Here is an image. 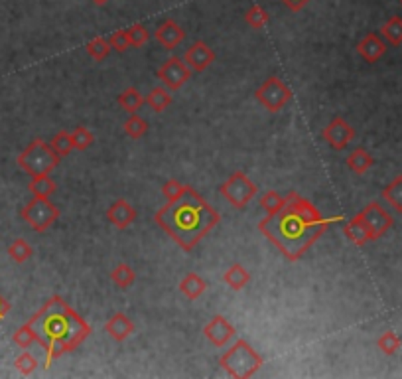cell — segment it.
I'll list each match as a JSON object with an SVG mask.
<instances>
[{"label":"cell","mask_w":402,"mask_h":379,"mask_svg":"<svg viewBox=\"0 0 402 379\" xmlns=\"http://www.w3.org/2000/svg\"><path fill=\"white\" fill-rule=\"evenodd\" d=\"M254 97L266 111L278 113L292 101V89L286 85L280 77L271 76L268 79H264L262 85L254 91Z\"/></svg>","instance_id":"8"},{"label":"cell","mask_w":402,"mask_h":379,"mask_svg":"<svg viewBox=\"0 0 402 379\" xmlns=\"http://www.w3.org/2000/svg\"><path fill=\"white\" fill-rule=\"evenodd\" d=\"M207 291V281L201 279L197 273L189 271L184 279L180 281V293L184 294L187 301H197L201 298V294Z\"/></svg>","instance_id":"20"},{"label":"cell","mask_w":402,"mask_h":379,"mask_svg":"<svg viewBox=\"0 0 402 379\" xmlns=\"http://www.w3.org/2000/svg\"><path fill=\"white\" fill-rule=\"evenodd\" d=\"M268 20H271V14L264 11L261 4H252L249 11L245 12V22L254 30H262L268 24Z\"/></svg>","instance_id":"30"},{"label":"cell","mask_w":402,"mask_h":379,"mask_svg":"<svg viewBox=\"0 0 402 379\" xmlns=\"http://www.w3.org/2000/svg\"><path fill=\"white\" fill-rule=\"evenodd\" d=\"M401 6H402V0H401Z\"/></svg>","instance_id":"44"},{"label":"cell","mask_w":402,"mask_h":379,"mask_svg":"<svg viewBox=\"0 0 402 379\" xmlns=\"http://www.w3.org/2000/svg\"><path fill=\"white\" fill-rule=\"evenodd\" d=\"M103 330H105L115 342H124V340H129V338L134 334L136 326H134V322H132L129 316L122 315V312H117V315H113L109 320L105 322Z\"/></svg>","instance_id":"16"},{"label":"cell","mask_w":402,"mask_h":379,"mask_svg":"<svg viewBox=\"0 0 402 379\" xmlns=\"http://www.w3.org/2000/svg\"><path fill=\"white\" fill-rule=\"evenodd\" d=\"M109 43H110V48H113L115 52H119V54H124V52L131 48V42H129V34H127V30H117V32L110 34Z\"/></svg>","instance_id":"40"},{"label":"cell","mask_w":402,"mask_h":379,"mask_svg":"<svg viewBox=\"0 0 402 379\" xmlns=\"http://www.w3.org/2000/svg\"><path fill=\"white\" fill-rule=\"evenodd\" d=\"M382 200H385L396 214H402V176H396L391 184L385 186Z\"/></svg>","instance_id":"26"},{"label":"cell","mask_w":402,"mask_h":379,"mask_svg":"<svg viewBox=\"0 0 402 379\" xmlns=\"http://www.w3.org/2000/svg\"><path fill=\"white\" fill-rule=\"evenodd\" d=\"M122 129L127 132V137H131L134 141H138V139H142V137L148 132V123H146V119H142L141 115L132 113L131 117L127 119V123H124Z\"/></svg>","instance_id":"32"},{"label":"cell","mask_w":402,"mask_h":379,"mask_svg":"<svg viewBox=\"0 0 402 379\" xmlns=\"http://www.w3.org/2000/svg\"><path fill=\"white\" fill-rule=\"evenodd\" d=\"M359 214L367 221V226H369L371 229V235H373V241H377V239H380L382 235H387V231L394 226L392 216L385 207L380 206L379 202H371V204H367Z\"/></svg>","instance_id":"10"},{"label":"cell","mask_w":402,"mask_h":379,"mask_svg":"<svg viewBox=\"0 0 402 379\" xmlns=\"http://www.w3.org/2000/svg\"><path fill=\"white\" fill-rule=\"evenodd\" d=\"M62 160V156H57L55 151L50 146V142L44 139H34L26 149H24L16 164L22 168L28 176H40V174H50L57 168V164Z\"/></svg>","instance_id":"5"},{"label":"cell","mask_w":402,"mask_h":379,"mask_svg":"<svg viewBox=\"0 0 402 379\" xmlns=\"http://www.w3.org/2000/svg\"><path fill=\"white\" fill-rule=\"evenodd\" d=\"M38 344L44 347L48 364L79 347L91 334V326L69 304L55 294L28 320Z\"/></svg>","instance_id":"2"},{"label":"cell","mask_w":402,"mask_h":379,"mask_svg":"<svg viewBox=\"0 0 402 379\" xmlns=\"http://www.w3.org/2000/svg\"><path fill=\"white\" fill-rule=\"evenodd\" d=\"M284 198V206L264 217L259 223V231L286 259L298 261L326 233L329 219L322 216L310 200L296 192Z\"/></svg>","instance_id":"1"},{"label":"cell","mask_w":402,"mask_h":379,"mask_svg":"<svg viewBox=\"0 0 402 379\" xmlns=\"http://www.w3.org/2000/svg\"><path fill=\"white\" fill-rule=\"evenodd\" d=\"M14 366H16V369L22 373V375H32L34 371L38 369V359L34 358L30 352H22L18 358H16V361H14Z\"/></svg>","instance_id":"39"},{"label":"cell","mask_w":402,"mask_h":379,"mask_svg":"<svg viewBox=\"0 0 402 379\" xmlns=\"http://www.w3.org/2000/svg\"><path fill=\"white\" fill-rule=\"evenodd\" d=\"M107 219L115 226L117 229H127L131 228L132 223L136 221V209L127 202V200H117L113 206L107 209Z\"/></svg>","instance_id":"17"},{"label":"cell","mask_w":402,"mask_h":379,"mask_svg":"<svg viewBox=\"0 0 402 379\" xmlns=\"http://www.w3.org/2000/svg\"><path fill=\"white\" fill-rule=\"evenodd\" d=\"M402 346V340L394 332H385V334H380L379 340H377V347H379L380 352L385 354V356H394Z\"/></svg>","instance_id":"35"},{"label":"cell","mask_w":402,"mask_h":379,"mask_svg":"<svg viewBox=\"0 0 402 379\" xmlns=\"http://www.w3.org/2000/svg\"><path fill=\"white\" fill-rule=\"evenodd\" d=\"M110 281L115 282L119 289H131L134 281H136V275L132 271L131 265H127V263H119L113 271H110Z\"/></svg>","instance_id":"27"},{"label":"cell","mask_w":402,"mask_h":379,"mask_svg":"<svg viewBox=\"0 0 402 379\" xmlns=\"http://www.w3.org/2000/svg\"><path fill=\"white\" fill-rule=\"evenodd\" d=\"M203 334L215 347H225L235 338L237 330H235V326L231 324L225 316L217 315L207 322L206 328H203Z\"/></svg>","instance_id":"12"},{"label":"cell","mask_w":402,"mask_h":379,"mask_svg":"<svg viewBox=\"0 0 402 379\" xmlns=\"http://www.w3.org/2000/svg\"><path fill=\"white\" fill-rule=\"evenodd\" d=\"M146 105L152 109L154 113H164L172 105V95L166 87H154L146 95Z\"/></svg>","instance_id":"25"},{"label":"cell","mask_w":402,"mask_h":379,"mask_svg":"<svg viewBox=\"0 0 402 379\" xmlns=\"http://www.w3.org/2000/svg\"><path fill=\"white\" fill-rule=\"evenodd\" d=\"M87 54H89V57H93L95 62H105L107 57H109V54H110V43H109V40H105L103 36H97V38H93L91 42L87 43Z\"/></svg>","instance_id":"29"},{"label":"cell","mask_w":402,"mask_h":379,"mask_svg":"<svg viewBox=\"0 0 402 379\" xmlns=\"http://www.w3.org/2000/svg\"><path fill=\"white\" fill-rule=\"evenodd\" d=\"M91 2H93L95 6H105V4H107V2H110V0H91Z\"/></svg>","instance_id":"43"},{"label":"cell","mask_w":402,"mask_h":379,"mask_svg":"<svg viewBox=\"0 0 402 379\" xmlns=\"http://www.w3.org/2000/svg\"><path fill=\"white\" fill-rule=\"evenodd\" d=\"M154 36H156V40L162 43L166 50H175L185 38V32L178 22L168 18V20H164L162 24L156 28Z\"/></svg>","instance_id":"15"},{"label":"cell","mask_w":402,"mask_h":379,"mask_svg":"<svg viewBox=\"0 0 402 379\" xmlns=\"http://www.w3.org/2000/svg\"><path fill=\"white\" fill-rule=\"evenodd\" d=\"M282 2L286 8H290L292 12H300L310 0H282Z\"/></svg>","instance_id":"41"},{"label":"cell","mask_w":402,"mask_h":379,"mask_svg":"<svg viewBox=\"0 0 402 379\" xmlns=\"http://www.w3.org/2000/svg\"><path fill=\"white\" fill-rule=\"evenodd\" d=\"M117 101H119V105L124 109L127 113H138V111L146 105V97L142 95L136 87H127L119 97H117Z\"/></svg>","instance_id":"22"},{"label":"cell","mask_w":402,"mask_h":379,"mask_svg":"<svg viewBox=\"0 0 402 379\" xmlns=\"http://www.w3.org/2000/svg\"><path fill=\"white\" fill-rule=\"evenodd\" d=\"M184 62L189 65L194 71L201 74V71H206L207 67L215 62V54H213V50H211L206 42L197 40V42H194L185 50Z\"/></svg>","instance_id":"13"},{"label":"cell","mask_w":402,"mask_h":379,"mask_svg":"<svg viewBox=\"0 0 402 379\" xmlns=\"http://www.w3.org/2000/svg\"><path fill=\"white\" fill-rule=\"evenodd\" d=\"M380 36L387 43L394 48L402 46V18L401 16H391L389 20L380 26Z\"/></svg>","instance_id":"23"},{"label":"cell","mask_w":402,"mask_h":379,"mask_svg":"<svg viewBox=\"0 0 402 379\" xmlns=\"http://www.w3.org/2000/svg\"><path fill=\"white\" fill-rule=\"evenodd\" d=\"M12 342L18 347H22V350H28L32 344H38V336H36L32 326L26 322V324L20 326V328L12 334Z\"/></svg>","instance_id":"33"},{"label":"cell","mask_w":402,"mask_h":379,"mask_svg":"<svg viewBox=\"0 0 402 379\" xmlns=\"http://www.w3.org/2000/svg\"><path fill=\"white\" fill-rule=\"evenodd\" d=\"M34 255L32 245L26 241V239H14L10 245H8V257H10L14 263H18V265H22L26 261L30 259Z\"/></svg>","instance_id":"28"},{"label":"cell","mask_w":402,"mask_h":379,"mask_svg":"<svg viewBox=\"0 0 402 379\" xmlns=\"http://www.w3.org/2000/svg\"><path fill=\"white\" fill-rule=\"evenodd\" d=\"M345 164H347V168L351 172L361 176V174L369 172L371 168H373L375 158H373V154L367 149L357 146V149H353V151L349 152L347 158H345Z\"/></svg>","instance_id":"19"},{"label":"cell","mask_w":402,"mask_h":379,"mask_svg":"<svg viewBox=\"0 0 402 379\" xmlns=\"http://www.w3.org/2000/svg\"><path fill=\"white\" fill-rule=\"evenodd\" d=\"M185 192H187V186L182 184L178 178H170V180L162 186V195L166 198V202H168V204H174V202H178V200H180Z\"/></svg>","instance_id":"36"},{"label":"cell","mask_w":402,"mask_h":379,"mask_svg":"<svg viewBox=\"0 0 402 379\" xmlns=\"http://www.w3.org/2000/svg\"><path fill=\"white\" fill-rule=\"evenodd\" d=\"M129 34V42H131V48H142V46H146L148 40H150V32L146 30V26L144 24H132L131 28L127 30Z\"/></svg>","instance_id":"38"},{"label":"cell","mask_w":402,"mask_h":379,"mask_svg":"<svg viewBox=\"0 0 402 379\" xmlns=\"http://www.w3.org/2000/svg\"><path fill=\"white\" fill-rule=\"evenodd\" d=\"M223 281L229 289L233 291H243L250 282V273L241 265V263H233L227 271L223 273Z\"/></svg>","instance_id":"21"},{"label":"cell","mask_w":402,"mask_h":379,"mask_svg":"<svg viewBox=\"0 0 402 379\" xmlns=\"http://www.w3.org/2000/svg\"><path fill=\"white\" fill-rule=\"evenodd\" d=\"M50 146L54 149L57 156H62V158L69 156L71 151H73V142H71L69 130H59V132H55L54 137H52V141H50Z\"/></svg>","instance_id":"31"},{"label":"cell","mask_w":402,"mask_h":379,"mask_svg":"<svg viewBox=\"0 0 402 379\" xmlns=\"http://www.w3.org/2000/svg\"><path fill=\"white\" fill-rule=\"evenodd\" d=\"M28 190L36 198H52L55 190H57V184L50 178V174H40V176H32Z\"/></svg>","instance_id":"24"},{"label":"cell","mask_w":402,"mask_h":379,"mask_svg":"<svg viewBox=\"0 0 402 379\" xmlns=\"http://www.w3.org/2000/svg\"><path fill=\"white\" fill-rule=\"evenodd\" d=\"M219 192L227 200V204H231L235 209H245V207L249 206L250 200L259 194V188H257V184L250 180L247 174L237 170V172L231 174L227 180L221 184Z\"/></svg>","instance_id":"7"},{"label":"cell","mask_w":402,"mask_h":379,"mask_svg":"<svg viewBox=\"0 0 402 379\" xmlns=\"http://www.w3.org/2000/svg\"><path fill=\"white\" fill-rule=\"evenodd\" d=\"M284 202H286V198L278 194V192H274V190L264 192V194L261 195V200H259V204H261V207L266 212V214L278 212V209L284 206Z\"/></svg>","instance_id":"37"},{"label":"cell","mask_w":402,"mask_h":379,"mask_svg":"<svg viewBox=\"0 0 402 379\" xmlns=\"http://www.w3.org/2000/svg\"><path fill=\"white\" fill-rule=\"evenodd\" d=\"M264 359L262 356L250 346L247 340H237L233 346L219 359V366L227 371L231 378L247 379L259 373Z\"/></svg>","instance_id":"4"},{"label":"cell","mask_w":402,"mask_h":379,"mask_svg":"<svg viewBox=\"0 0 402 379\" xmlns=\"http://www.w3.org/2000/svg\"><path fill=\"white\" fill-rule=\"evenodd\" d=\"M156 76L168 91H178L192 79V67L180 57H170L158 67Z\"/></svg>","instance_id":"9"},{"label":"cell","mask_w":402,"mask_h":379,"mask_svg":"<svg viewBox=\"0 0 402 379\" xmlns=\"http://www.w3.org/2000/svg\"><path fill=\"white\" fill-rule=\"evenodd\" d=\"M154 221L174 239L182 249L189 253L196 249L197 243L206 237L211 229L217 228L221 216L194 188L187 186V192L178 202L166 204L156 212Z\"/></svg>","instance_id":"3"},{"label":"cell","mask_w":402,"mask_h":379,"mask_svg":"<svg viewBox=\"0 0 402 379\" xmlns=\"http://www.w3.org/2000/svg\"><path fill=\"white\" fill-rule=\"evenodd\" d=\"M69 135H71V142H73L76 151H87L89 146L95 142V137H93V132L87 127H76Z\"/></svg>","instance_id":"34"},{"label":"cell","mask_w":402,"mask_h":379,"mask_svg":"<svg viewBox=\"0 0 402 379\" xmlns=\"http://www.w3.org/2000/svg\"><path fill=\"white\" fill-rule=\"evenodd\" d=\"M22 219L38 233H44L59 219V207L50 202V198H36L22 207Z\"/></svg>","instance_id":"6"},{"label":"cell","mask_w":402,"mask_h":379,"mask_svg":"<svg viewBox=\"0 0 402 379\" xmlns=\"http://www.w3.org/2000/svg\"><path fill=\"white\" fill-rule=\"evenodd\" d=\"M8 312H10V303H8V301L0 294V320L8 315Z\"/></svg>","instance_id":"42"},{"label":"cell","mask_w":402,"mask_h":379,"mask_svg":"<svg viewBox=\"0 0 402 379\" xmlns=\"http://www.w3.org/2000/svg\"><path fill=\"white\" fill-rule=\"evenodd\" d=\"M355 139V129L349 125L343 117H333L324 129V141L333 149V151H343L347 149L351 141Z\"/></svg>","instance_id":"11"},{"label":"cell","mask_w":402,"mask_h":379,"mask_svg":"<svg viewBox=\"0 0 402 379\" xmlns=\"http://www.w3.org/2000/svg\"><path fill=\"white\" fill-rule=\"evenodd\" d=\"M343 233H345V237H347L353 245H357V247H363V245H367L369 241H373L369 226H367V221L363 219L361 214H355V216L349 219L347 223H345V228H343Z\"/></svg>","instance_id":"18"},{"label":"cell","mask_w":402,"mask_h":379,"mask_svg":"<svg viewBox=\"0 0 402 379\" xmlns=\"http://www.w3.org/2000/svg\"><path fill=\"white\" fill-rule=\"evenodd\" d=\"M357 54L361 55L367 64H377L380 57L387 54V42L380 38L379 34H367L365 38L359 40Z\"/></svg>","instance_id":"14"}]
</instances>
